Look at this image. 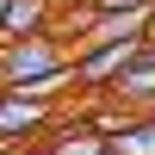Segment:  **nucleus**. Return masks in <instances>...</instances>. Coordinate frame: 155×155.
I'll use <instances>...</instances> for the list:
<instances>
[{
  "mask_svg": "<svg viewBox=\"0 0 155 155\" xmlns=\"http://www.w3.org/2000/svg\"><path fill=\"white\" fill-rule=\"evenodd\" d=\"M56 37H62V31L6 37V44H0V87H25V81H44V74H56L62 62H74V50H62Z\"/></svg>",
  "mask_w": 155,
  "mask_h": 155,
  "instance_id": "1",
  "label": "nucleus"
},
{
  "mask_svg": "<svg viewBox=\"0 0 155 155\" xmlns=\"http://www.w3.org/2000/svg\"><path fill=\"white\" fill-rule=\"evenodd\" d=\"M137 50H143V37H124V44H99V50H81V56H74L81 93H112V81H118V74L137 62Z\"/></svg>",
  "mask_w": 155,
  "mask_h": 155,
  "instance_id": "2",
  "label": "nucleus"
},
{
  "mask_svg": "<svg viewBox=\"0 0 155 155\" xmlns=\"http://www.w3.org/2000/svg\"><path fill=\"white\" fill-rule=\"evenodd\" d=\"M50 124H56V112H50V99H31V93H0V143H31V137H44Z\"/></svg>",
  "mask_w": 155,
  "mask_h": 155,
  "instance_id": "3",
  "label": "nucleus"
},
{
  "mask_svg": "<svg viewBox=\"0 0 155 155\" xmlns=\"http://www.w3.org/2000/svg\"><path fill=\"white\" fill-rule=\"evenodd\" d=\"M106 99H118L124 112H155V50H149V44L137 50V62L112 81V93H106Z\"/></svg>",
  "mask_w": 155,
  "mask_h": 155,
  "instance_id": "4",
  "label": "nucleus"
},
{
  "mask_svg": "<svg viewBox=\"0 0 155 155\" xmlns=\"http://www.w3.org/2000/svg\"><path fill=\"white\" fill-rule=\"evenodd\" d=\"M56 0H12L6 6V25H0V37H37V31H56Z\"/></svg>",
  "mask_w": 155,
  "mask_h": 155,
  "instance_id": "5",
  "label": "nucleus"
},
{
  "mask_svg": "<svg viewBox=\"0 0 155 155\" xmlns=\"http://www.w3.org/2000/svg\"><path fill=\"white\" fill-rule=\"evenodd\" d=\"M106 149H112V130H99V124H62L44 155H106Z\"/></svg>",
  "mask_w": 155,
  "mask_h": 155,
  "instance_id": "6",
  "label": "nucleus"
},
{
  "mask_svg": "<svg viewBox=\"0 0 155 155\" xmlns=\"http://www.w3.org/2000/svg\"><path fill=\"white\" fill-rule=\"evenodd\" d=\"M93 12H155V0H93Z\"/></svg>",
  "mask_w": 155,
  "mask_h": 155,
  "instance_id": "7",
  "label": "nucleus"
},
{
  "mask_svg": "<svg viewBox=\"0 0 155 155\" xmlns=\"http://www.w3.org/2000/svg\"><path fill=\"white\" fill-rule=\"evenodd\" d=\"M149 44H155V12H149Z\"/></svg>",
  "mask_w": 155,
  "mask_h": 155,
  "instance_id": "8",
  "label": "nucleus"
},
{
  "mask_svg": "<svg viewBox=\"0 0 155 155\" xmlns=\"http://www.w3.org/2000/svg\"><path fill=\"white\" fill-rule=\"evenodd\" d=\"M106 155H124V149H106Z\"/></svg>",
  "mask_w": 155,
  "mask_h": 155,
  "instance_id": "9",
  "label": "nucleus"
}]
</instances>
